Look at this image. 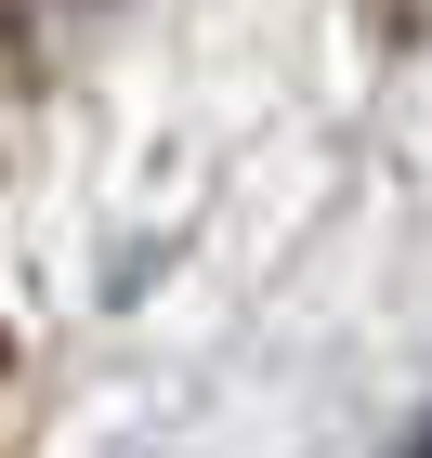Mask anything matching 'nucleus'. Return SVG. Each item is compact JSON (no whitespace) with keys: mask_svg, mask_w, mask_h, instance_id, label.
I'll list each match as a JSON object with an SVG mask.
<instances>
[{"mask_svg":"<svg viewBox=\"0 0 432 458\" xmlns=\"http://www.w3.org/2000/svg\"><path fill=\"white\" fill-rule=\"evenodd\" d=\"M419 458H432V445H419Z\"/></svg>","mask_w":432,"mask_h":458,"instance_id":"1","label":"nucleus"}]
</instances>
